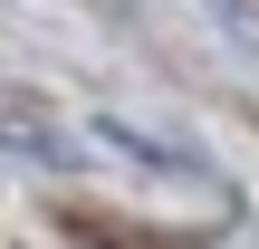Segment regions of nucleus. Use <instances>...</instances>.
<instances>
[{
  "instance_id": "f257e3e1",
  "label": "nucleus",
  "mask_w": 259,
  "mask_h": 249,
  "mask_svg": "<svg viewBox=\"0 0 259 249\" xmlns=\"http://www.w3.org/2000/svg\"><path fill=\"white\" fill-rule=\"evenodd\" d=\"M0 154H29V163L67 173V163H77V134H67L58 115H38L29 96H0Z\"/></svg>"
},
{
  "instance_id": "f03ea898",
  "label": "nucleus",
  "mask_w": 259,
  "mask_h": 249,
  "mask_svg": "<svg viewBox=\"0 0 259 249\" xmlns=\"http://www.w3.org/2000/svg\"><path fill=\"white\" fill-rule=\"evenodd\" d=\"M96 144H106V154H125V163H144V173L202 182V163H192L183 144H163V134H144V125H125V115H96Z\"/></svg>"
},
{
  "instance_id": "7ed1b4c3",
  "label": "nucleus",
  "mask_w": 259,
  "mask_h": 249,
  "mask_svg": "<svg viewBox=\"0 0 259 249\" xmlns=\"http://www.w3.org/2000/svg\"><path fill=\"white\" fill-rule=\"evenodd\" d=\"M202 19H211V38H221L231 58L259 67V0H202Z\"/></svg>"
},
{
  "instance_id": "20e7f679",
  "label": "nucleus",
  "mask_w": 259,
  "mask_h": 249,
  "mask_svg": "<svg viewBox=\"0 0 259 249\" xmlns=\"http://www.w3.org/2000/svg\"><path fill=\"white\" fill-rule=\"evenodd\" d=\"M231 249H259V230H231Z\"/></svg>"
}]
</instances>
